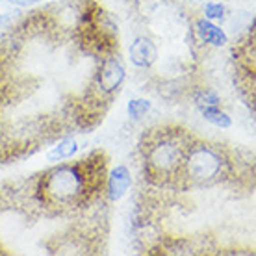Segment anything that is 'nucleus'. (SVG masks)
Here are the masks:
<instances>
[{"label":"nucleus","mask_w":256,"mask_h":256,"mask_svg":"<svg viewBox=\"0 0 256 256\" xmlns=\"http://www.w3.org/2000/svg\"><path fill=\"white\" fill-rule=\"evenodd\" d=\"M126 110H128V116L132 117V119H141L150 110V102H148L147 98H132L128 102Z\"/></svg>","instance_id":"9d476101"},{"label":"nucleus","mask_w":256,"mask_h":256,"mask_svg":"<svg viewBox=\"0 0 256 256\" xmlns=\"http://www.w3.org/2000/svg\"><path fill=\"white\" fill-rule=\"evenodd\" d=\"M130 60L136 67L147 69L158 60V48L148 38H136V41L130 46Z\"/></svg>","instance_id":"39448f33"},{"label":"nucleus","mask_w":256,"mask_h":256,"mask_svg":"<svg viewBox=\"0 0 256 256\" xmlns=\"http://www.w3.org/2000/svg\"><path fill=\"white\" fill-rule=\"evenodd\" d=\"M204 15L208 20H223L224 17V6L218 2H208L204 6Z\"/></svg>","instance_id":"f8f14e48"},{"label":"nucleus","mask_w":256,"mask_h":256,"mask_svg":"<svg viewBox=\"0 0 256 256\" xmlns=\"http://www.w3.org/2000/svg\"><path fill=\"white\" fill-rule=\"evenodd\" d=\"M198 108H206V106H219V96L214 91H200L195 95Z\"/></svg>","instance_id":"9b49d317"},{"label":"nucleus","mask_w":256,"mask_h":256,"mask_svg":"<svg viewBox=\"0 0 256 256\" xmlns=\"http://www.w3.org/2000/svg\"><path fill=\"white\" fill-rule=\"evenodd\" d=\"M197 32L204 43H210V45H214V46H223V45H226V41H228V39H226V34L223 32V28L216 26L208 19L197 20Z\"/></svg>","instance_id":"0eeeda50"},{"label":"nucleus","mask_w":256,"mask_h":256,"mask_svg":"<svg viewBox=\"0 0 256 256\" xmlns=\"http://www.w3.org/2000/svg\"><path fill=\"white\" fill-rule=\"evenodd\" d=\"M180 158H182V154H180L178 145L169 140H162L150 147L147 162L152 173L166 176L178 169Z\"/></svg>","instance_id":"7ed1b4c3"},{"label":"nucleus","mask_w":256,"mask_h":256,"mask_svg":"<svg viewBox=\"0 0 256 256\" xmlns=\"http://www.w3.org/2000/svg\"><path fill=\"white\" fill-rule=\"evenodd\" d=\"M186 169L190 178L195 182H210L223 171V158L210 145H195L188 152Z\"/></svg>","instance_id":"f03ea898"},{"label":"nucleus","mask_w":256,"mask_h":256,"mask_svg":"<svg viewBox=\"0 0 256 256\" xmlns=\"http://www.w3.org/2000/svg\"><path fill=\"white\" fill-rule=\"evenodd\" d=\"M78 150V145L74 140H64L60 141L56 147L52 148L50 152H48V162H62V160H67L70 158L72 154Z\"/></svg>","instance_id":"6e6552de"},{"label":"nucleus","mask_w":256,"mask_h":256,"mask_svg":"<svg viewBox=\"0 0 256 256\" xmlns=\"http://www.w3.org/2000/svg\"><path fill=\"white\" fill-rule=\"evenodd\" d=\"M90 190H95L91 184L86 166H60L52 169L41 180V192L48 200L58 204H70L72 200L84 197Z\"/></svg>","instance_id":"f257e3e1"},{"label":"nucleus","mask_w":256,"mask_h":256,"mask_svg":"<svg viewBox=\"0 0 256 256\" xmlns=\"http://www.w3.org/2000/svg\"><path fill=\"white\" fill-rule=\"evenodd\" d=\"M200 112H202V117L208 122H212L214 126L228 128L232 124V119L228 117V114L221 112L218 106H206V108H200Z\"/></svg>","instance_id":"1a4fd4ad"},{"label":"nucleus","mask_w":256,"mask_h":256,"mask_svg":"<svg viewBox=\"0 0 256 256\" xmlns=\"http://www.w3.org/2000/svg\"><path fill=\"white\" fill-rule=\"evenodd\" d=\"M132 186V174L128 171L126 166H117L112 173H110V178H108V197L110 200H121L126 192L130 190Z\"/></svg>","instance_id":"423d86ee"},{"label":"nucleus","mask_w":256,"mask_h":256,"mask_svg":"<svg viewBox=\"0 0 256 256\" xmlns=\"http://www.w3.org/2000/svg\"><path fill=\"white\" fill-rule=\"evenodd\" d=\"M126 76V70H124V65L119 62L117 58H108L102 64L98 74H96V84L102 93L110 95L121 88L122 80Z\"/></svg>","instance_id":"20e7f679"},{"label":"nucleus","mask_w":256,"mask_h":256,"mask_svg":"<svg viewBox=\"0 0 256 256\" xmlns=\"http://www.w3.org/2000/svg\"><path fill=\"white\" fill-rule=\"evenodd\" d=\"M12 4H17V6H30V4H36L39 0H10Z\"/></svg>","instance_id":"ddd939ff"}]
</instances>
